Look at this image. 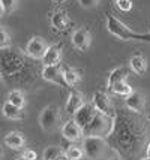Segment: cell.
I'll return each mask as SVG.
<instances>
[{"label": "cell", "mask_w": 150, "mask_h": 160, "mask_svg": "<svg viewBox=\"0 0 150 160\" xmlns=\"http://www.w3.org/2000/svg\"><path fill=\"white\" fill-rule=\"evenodd\" d=\"M107 30L108 33H111L120 41H144L150 42V35H144V33H135L131 28L123 24L120 20H117L114 15H107Z\"/></svg>", "instance_id": "cell-1"}, {"label": "cell", "mask_w": 150, "mask_h": 160, "mask_svg": "<svg viewBox=\"0 0 150 160\" xmlns=\"http://www.w3.org/2000/svg\"><path fill=\"white\" fill-rule=\"evenodd\" d=\"M113 121H114V117H108L98 111L96 115L93 117L92 123L83 130V133L84 136H107L113 127Z\"/></svg>", "instance_id": "cell-2"}, {"label": "cell", "mask_w": 150, "mask_h": 160, "mask_svg": "<svg viewBox=\"0 0 150 160\" xmlns=\"http://www.w3.org/2000/svg\"><path fill=\"white\" fill-rule=\"evenodd\" d=\"M83 150L87 159L98 160L107 153L108 142L104 139V136H84L83 138Z\"/></svg>", "instance_id": "cell-3"}, {"label": "cell", "mask_w": 150, "mask_h": 160, "mask_svg": "<svg viewBox=\"0 0 150 160\" xmlns=\"http://www.w3.org/2000/svg\"><path fill=\"white\" fill-rule=\"evenodd\" d=\"M39 126L44 132H54L60 126V108L57 105H48L41 111Z\"/></svg>", "instance_id": "cell-4"}, {"label": "cell", "mask_w": 150, "mask_h": 160, "mask_svg": "<svg viewBox=\"0 0 150 160\" xmlns=\"http://www.w3.org/2000/svg\"><path fill=\"white\" fill-rule=\"evenodd\" d=\"M47 48H48V43L42 36H33L26 47V54L35 60H41Z\"/></svg>", "instance_id": "cell-5"}, {"label": "cell", "mask_w": 150, "mask_h": 160, "mask_svg": "<svg viewBox=\"0 0 150 160\" xmlns=\"http://www.w3.org/2000/svg\"><path fill=\"white\" fill-rule=\"evenodd\" d=\"M96 112H98V109L93 106V103H84L78 111L74 114V120H75V123L84 130L87 126L92 123V120H93V117L96 115Z\"/></svg>", "instance_id": "cell-6"}, {"label": "cell", "mask_w": 150, "mask_h": 160, "mask_svg": "<svg viewBox=\"0 0 150 160\" xmlns=\"http://www.w3.org/2000/svg\"><path fill=\"white\" fill-rule=\"evenodd\" d=\"M42 78L45 81L56 85H66L63 78V69L62 64H50V66H44L42 69Z\"/></svg>", "instance_id": "cell-7"}, {"label": "cell", "mask_w": 150, "mask_h": 160, "mask_svg": "<svg viewBox=\"0 0 150 160\" xmlns=\"http://www.w3.org/2000/svg\"><path fill=\"white\" fill-rule=\"evenodd\" d=\"M92 103L99 112L105 114L108 117H114L113 105H111V100H110L107 93H104V91H96L92 98Z\"/></svg>", "instance_id": "cell-8"}, {"label": "cell", "mask_w": 150, "mask_h": 160, "mask_svg": "<svg viewBox=\"0 0 150 160\" xmlns=\"http://www.w3.org/2000/svg\"><path fill=\"white\" fill-rule=\"evenodd\" d=\"M90 43H92V33H90V30L81 27V28H77L72 33V45L77 49L87 51L90 48Z\"/></svg>", "instance_id": "cell-9"}, {"label": "cell", "mask_w": 150, "mask_h": 160, "mask_svg": "<svg viewBox=\"0 0 150 160\" xmlns=\"http://www.w3.org/2000/svg\"><path fill=\"white\" fill-rule=\"evenodd\" d=\"M23 66V62L11 52L6 54H2L0 56V72H5V73H14Z\"/></svg>", "instance_id": "cell-10"}, {"label": "cell", "mask_w": 150, "mask_h": 160, "mask_svg": "<svg viewBox=\"0 0 150 160\" xmlns=\"http://www.w3.org/2000/svg\"><path fill=\"white\" fill-rule=\"evenodd\" d=\"M62 135H63V138L66 141H69V142H77L83 138V129L80 127L77 123H75V120H69V121H66L62 127Z\"/></svg>", "instance_id": "cell-11"}, {"label": "cell", "mask_w": 150, "mask_h": 160, "mask_svg": "<svg viewBox=\"0 0 150 160\" xmlns=\"http://www.w3.org/2000/svg\"><path fill=\"white\" fill-rule=\"evenodd\" d=\"M62 60V45L56 43V45H48V48L42 56L41 62L44 66H50V64H60Z\"/></svg>", "instance_id": "cell-12"}, {"label": "cell", "mask_w": 150, "mask_h": 160, "mask_svg": "<svg viewBox=\"0 0 150 160\" xmlns=\"http://www.w3.org/2000/svg\"><path fill=\"white\" fill-rule=\"evenodd\" d=\"M84 103L86 102H84L83 93H80V91H71V94L68 96V100H66V105H65V111H66L68 115L74 117V114L78 111Z\"/></svg>", "instance_id": "cell-13"}, {"label": "cell", "mask_w": 150, "mask_h": 160, "mask_svg": "<svg viewBox=\"0 0 150 160\" xmlns=\"http://www.w3.org/2000/svg\"><path fill=\"white\" fill-rule=\"evenodd\" d=\"M125 105L131 111L141 112L144 109V105H146V98H144L143 93H140V91H132L129 96L125 98Z\"/></svg>", "instance_id": "cell-14"}, {"label": "cell", "mask_w": 150, "mask_h": 160, "mask_svg": "<svg viewBox=\"0 0 150 160\" xmlns=\"http://www.w3.org/2000/svg\"><path fill=\"white\" fill-rule=\"evenodd\" d=\"M129 77V69L126 66H119L110 72L108 75V79H107V87L111 90L114 87L116 84L122 82V81H126V78Z\"/></svg>", "instance_id": "cell-15"}, {"label": "cell", "mask_w": 150, "mask_h": 160, "mask_svg": "<svg viewBox=\"0 0 150 160\" xmlns=\"http://www.w3.org/2000/svg\"><path fill=\"white\" fill-rule=\"evenodd\" d=\"M51 24H53V27L56 30L63 32L69 26V17H68V14L65 11L59 9L56 12H53V15H51Z\"/></svg>", "instance_id": "cell-16"}, {"label": "cell", "mask_w": 150, "mask_h": 160, "mask_svg": "<svg viewBox=\"0 0 150 160\" xmlns=\"http://www.w3.org/2000/svg\"><path fill=\"white\" fill-rule=\"evenodd\" d=\"M129 68H131V70L135 75L141 77V75H144L147 72V60L141 54H135V56L131 57V60H129Z\"/></svg>", "instance_id": "cell-17"}, {"label": "cell", "mask_w": 150, "mask_h": 160, "mask_svg": "<svg viewBox=\"0 0 150 160\" xmlns=\"http://www.w3.org/2000/svg\"><path fill=\"white\" fill-rule=\"evenodd\" d=\"M26 144V139L23 136V133L20 132H9L5 136V145L12 148V150H20Z\"/></svg>", "instance_id": "cell-18"}, {"label": "cell", "mask_w": 150, "mask_h": 160, "mask_svg": "<svg viewBox=\"0 0 150 160\" xmlns=\"http://www.w3.org/2000/svg\"><path fill=\"white\" fill-rule=\"evenodd\" d=\"M62 69H63V78L66 85L74 87V85H77L81 81V75H80V72L77 69H74V68L68 66V64H62Z\"/></svg>", "instance_id": "cell-19"}, {"label": "cell", "mask_w": 150, "mask_h": 160, "mask_svg": "<svg viewBox=\"0 0 150 160\" xmlns=\"http://www.w3.org/2000/svg\"><path fill=\"white\" fill-rule=\"evenodd\" d=\"M2 114H3V117H6L8 120H21L23 118L21 108L12 105L11 102H6V103L2 106Z\"/></svg>", "instance_id": "cell-20"}, {"label": "cell", "mask_w": 150, "mask_h": 160, "mask_svg": "<svg viewBox=\"0 0 150 160\" xmlns=\"http://www.w3.org/2000/svg\"><path fill=\"white\" fill-rule=\"evenodd\" d=\"M65 157V150L59 145H50L44 150L42 159L44 160H59Z\"/></svg>", "instance_id": "cell-21"}, {"label": "cell", "mask_w": 150, "mask_h": 160, "mask_svg": "<svg viewBox=\"0 0 150 160\" xmlns=\"http://www.w3.org/2000/svg\"><path fill=\"white\" fill-rule=\"evenodd\" d=\"M84 156H86V154H84L83 147L75 145L74 142H72L71 145L65 150V157H66V159H69V160H81Z\"/></svg>", "instance_id": "cell-22"}, {"label": "cell", "mask_w": 150, "mask_h": 160, "mask_svg": "<svg viewBox=\"0 0 150 160\" xmlns=\"http://www.w3.org/2000/svg\"><path fill=\"white\" fill-rule=\"evenodd\" d=\"M8 102H11L12 105H15V106H18V108L23 109L26 106V96L23 94L21 91L14 90L8 94Z\"/></svg>", "instance_id": "cell-23"}, {"label": "cell", "mask_w": 150, "mask_h": 160, "mask_svg": "<svg viewBox=\"0 0 150 160\" xmlns=\"http://www.w3.org/2000/svg\"><path fill=\"white\" fill-rule=\"evenodd\" d=\"M111 91L114 93V94H117V96H122V98L125 99L126 96H129L132 91H134V88L129 85L126 81H122V82H119V84H116L114 87L111 88Z\"/></svg>", "instance_id": "cell-24"}, {"label": "cell", "mask_w": 150, "mask_h": 160, "mask_svg": "<svg viewBox=\"0 0 150 160\" xmlns=\"http://www.w3.org/2000/svg\"><path fill=\"white\" fill-rule=\"evenodd\" d=\"M11 47V36L6 28L0 27V49H8Z\"/></svg>", "instance_id": "cell-25"}, {"label": "cell", "mask_w": 150, "mask_h": 160, "mask_svg": "<svg viewBox=\"0 0 150 160\" xmlns=\"http://www.w3.org/2000/svg\"><path fill=\"white\" fill-rule=\"evenodd\" d=\"M0 5L3 8L5 14H11L12 11H15V8L18 5V0H0Z\"/></svg>", "instance_id": "cell-26"}, {"label": "cell", "mask_w": 150, "mask_h": 160, "mask_svg": "<svg viewBox=\"0 0 150 160\" xmlns=\"http://www.w3.org/2000/svg\"><path fill=\"white\" fill-rule=\"evenodd\" d=\"M116 6L122 12H129L132 9V0H116Z\"/></svg>", "instance_id": "cell-27"}, {"label": "cell", "mask_w": 150, "mask_h": 160, "mask_svg": "<svg viewBox=\"0 0 150 160\" xmlns=\"http://www.w3.org/2000/svg\"><path fill=\"white\" fill-rule=\"evenodd\" d=\"M101 0H78L80 6L84 8V9H90V8H95Z\"/></svg>", "instance_id": "cell-28"}, {"label": "cell", "mask_w": 150, "mask_h": 160, "mask_svg": "<svg viewBox=\"0 0 150 160\" xmlns=\"http://www.w3.org/2000/svg\"><path fill=\"white\" fill-rule=\"evenodd\" d=\"M23 156H24L26 159H29V160H36L38 159V154H36V151H33V150H24Z\"/></svg>", "instance_id": "cell-29"}, {"label": "cell", "mask_w": 150, "mask_h": 160, "mask_svg": "<svg viewBox=\"0 0 150 160\" xmlns=\"http://www.w3.org/2000/svg\"><path fill=\"white\" fill-rule=\"evenodd\" d=\"M146 156L150 157V142H149V145H147V148H146Z\"/></svg>", "instance_id": "cell-30"}, {"label": "cell", "mask_w": 150, "mask_h": 160, "mask_svg": "<svg viewBox=\"0 0 150 160\" xmlns=\"http://www.w3.org/2000/svg\"><path fill=\"white\" fill-rule=\"evenodd\" d=\"M3 157H5V153H3V148L0 147V160H3Z\"/></svg>", "instance_id": "cell-31"}, {"label": "cell", "mask_w": 150, "mask_h": 160, "mask_svg": "<svg viewBox=\"0 0 150 160\" xmlns=\"http://www.w3.org/2000/svg\"><path fill=\"white\" fill-rule=\"evenodd\" d=\"M108 160H120V157L119 156H113V157H110Z\"/></svg>", "instance_id": "cell-32"}, {"label": "cell", "mask_w": 150, "mask_h": 160, "mask_svg": "<svg viewBox=\"0 0 150 160\" xmlns=\"http://www.w3.org/2000/svg\"><path fill=\"white\" fill-rule=\"evenodd\" d=\"M15 160H29V159H26L24 156H20V157H17V159H15Z\"/></svg>", "instance_id": "cell-33"}, {"label": "cell", "mask_w": 150, "mask_h": 160, "mask_svg": "<svg viewBox=\"0 0 150 160\" xmlns=\"http://www.w3.org/2000/svg\"><path fill=\"white\" fill-rule=\"evenodd\" d=\"M3 14H5V12H3V8H2V5H0V17H2Z\"/></svg>", "instance_id": "cell-34"}, {"label": "cell", "mask_w": 150, "mask_h": 160, "mask_svg": "<svg viewBox=\"0 0 150 160\" xmlns=\"http://www.w3.org/2000/svg\"><path fill=\"white\" fill-rule=\"evenodd\" d=\"M141 160H150V157H147V156H146V157H144V159H141Z\"/></svg>", "instance_id": "cell-35"}, {"label": "cell", "mask_w": 150, "mask_h": 160, "mask_svg": "<svg viewBox=\"0 0 150 160\" xmlns=\"http://www.w3.org/2000/svg\"><path fill=\"white\" fill-rule=\"evenodd\" d=\"M56 2H63V0H56Z\"/></svg>", "instance_id": "cell-36"}, {"label": "cell", "mask_w": 150, "mask_h": 160, "mask_svg": "<svg viewBox=\"0 0 150 160\" xmlns=\"http://www.w3.org/2000/svg\"><path fill=\"white\" fill-rule=\"evenodd\" d=\"M59 160H65V159H63V157H62V159H59Z\"/></svg>", "instance_id": "cell-37"}, {"label": "cell", "mask_w": 150, "mask_h": 160, "mask_svg": "<svg viewBox=\"0 0 150 160\" xmlns=\"http://www.w3.org/2000/svg\"><path fill=\"white\" fill-rule=\"evenodd\" d=\"M0 78H2V72H0Z\"/></svg>", "instance_id": "cell-38"}]
</instances>
